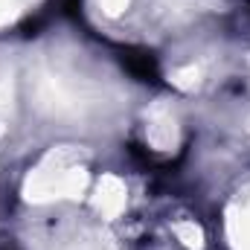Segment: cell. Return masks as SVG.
<instances>
[{
  "instance_id": "cell-4",
  "label": "cell",
  "mask_w": 250,
  "mask_h": 250,
  "mask_svg": "<svg viewBox=\"0 0 250 250\" xmlns=\"http://www.w3.org/2000/svg\"><path fill=\"white\" fill-rule=\"evenodd\" d=\"M248 6H250V0H248Z\"/></svg>"
},
{
  "instance_id": "cell-1",
  "label": "cell",
  "mask_w": 250,
  "mask_h": 250,
  "mask_svg": "<svg viewBox=\"0 0 250 250\" xmlns=\"http://www.w3.org/2000/svg\"><path fill=\"white\" fill-rule=\"evenodd\" d=\"M120 64L143 84H163L157 56L146 47H120Z\"/></svg>"
},
{
  "instance_id": "cell-2",
  "label": "cell",
  "mask_w": 250,
  "mask_h": 250,
  "mask_svg": "<svg viewBox=\"0 0 250 250\" xmlns=\"http://www.w3.org/2000/svg\"><path fill=\"white\" fill-rule=\"evenodd\" d=\"M50 23V12H41V15H35V18H26L21 26H18V32L23 35V38H35V35H41V29Z\"/></svg>"
},
{
  "instance_id": "cell-3",
  "label": "cell",
  "mask_w": 250,
  "mask_h": 250,
  "mask_svg": "<svg viewBox=\"0 0 250 250\" xmlns=\"http://www.w3.org/2000/svg\"><path fill=\"white\" fill-rule=\"evenodd\" d=\"M62 12L70 21H82V0H62Z\"/></svg>"
}]
</instances>
